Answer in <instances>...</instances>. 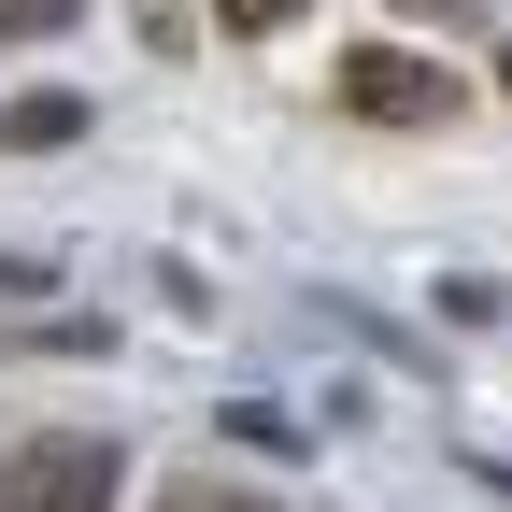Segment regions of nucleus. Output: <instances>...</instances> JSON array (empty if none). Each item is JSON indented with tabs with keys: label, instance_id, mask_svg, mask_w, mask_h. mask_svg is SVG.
<instances>
[{
	"label": "nucleus",
	"instance_id": "f257e3e1",
	"mask_svg": "<svg viewBox=\"0 0 512 512\" xmlns=\"http://www.w3.org/2000/svg\"><path fill=\"white\" fill-rule=\"evenodd\" d=\"M328 100L356 128H441V114H456V72H427V57H399V43H356Z\"/></svg>",
	"mask_w": 512,
	"mask_h": 512
},
{
	"label": "nucleus",
	"instance_id": "f03ea898",
	"mask_svg": "<svg viewBox=\"0 0 512 512\" xmlns=\"http://www.w3.org/2000/svg\"><path fill=\"white\" fill-rule=\"evenodd\" d=\"M0 512H114V441H29L0 470Z\"/></svg>",
	"mask_w": 512,
	"mask_h": 512
},
{
	"label": "nucleus",
	"instance_id": "7ed1b4c3",
	"mask_svg": "<svg viewBox=\"0 0 512 512\" xmlns=\"http://www.w3.org/2000/svg\"><path fill=\"white\" fill-rule=\"evenodd\" d=\"M57 143H86V100H72V86H29V100H0V157H57Z\"/></svg>",
	"mask_w": 512,
	"mask_h": 512
},
{
	"label": "nucleus",
	"instance_id": "20e7f679",
	"mask_svg": "<svg viewBox=\"0 0 512 512\" xmlns=\"http://www.w3.org/2000/svg\"><path fill=\"white\" fill-rule=\"evenodd\" d=\"M0 356H114L100 313H57V328H0Z\"/></svg>",
	"mask_w": 512,
	"mask_h": 512
},
{
	"label": "nucleus",
	"instance_id": "39448f33",
	"mask_svg": "<svg viewBox=\"0 0 512 512\" xmlns=\"http://www.w3.org/2000/svg\"><path fill=\"white\" fill-rule=\"evenodd\" d=\"M72 15H86V0H0V43H57Z\"/></svg>",
	"mask_w": 512,
	"mask_h": 512
},
{
	"label": "nucleus",
	"instance_id": "423d86ee",
	"mask_svg": "<svg viewBox=\"0 0 512 512\" xmlns=\"http://www.w3.org/2000/svg\"><path fill=\"white\" fill-rule=\"evenodd\" d=\"M285 15H313V0H214V29H285Z\"/></svg>",
	"mask_w": 512,
	"mask_h": 512
},
{
	"label": "nucleus",
	"instance_id": "0eeeda50",
	"mask_svg": "<svg viewBox=\"0 0 512 512\" xmlns=\"http://www.w3.org/2000/svg\"><path fill=\"white\" fill-rule=\"evenodd\" d=\"M214 512H271V498H214Z\"/></svg>",
	"mask_w": 512,
	"mask_h": 512
},
{
	"label": "nucleus",
	"instance_id": "6e6552de",
	"mask_svg": "<svg viewBox=\"0 0 512 512\" xmlns=\"http://www.w3.org/2000/svg\"><path fill=\"white\" fill-rule=\"evenodd\" d=\"M157 512H214V498H157Z\"/></svg>",
	"mask_w": 512,
	"mask_h": 512
},
{
	"label": "nucleus",
	"instance_id": "1a4fd4ad",
	"mask_svg": "<svg viewBox=\"0 0 512 512\" xmlns=\"http://www.w3.org/2000/svg\"><path fill=\"white\" fill-rule=\"evenodd\" d=\"M498 86H512V43H498Z\"/></svg>",
	"mask_w": 512,
	"mask_h": 512
},
{
	"label": "nucleus",
	"instance_id": "9d476101",
	"mask_svg": "<svg viewBox=\"0 0 512 512\" xmlns=\"http://www.w3.org/2000/svg\"><path fill=\"white\" fill-rule=\"evenodd\" d=\"M0 470H15V456H0Z\"/></svg>",
	"mask_w": 512,
	"mask_h": 512
}]
</instances>
